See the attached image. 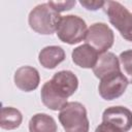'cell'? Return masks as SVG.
Segmentation results:
<instances>
[{"instance_id":"1","label":"cell","mask_w":132,"mask_h":132,"mask_svg":"<svg viewBox=\"0 0 132 132\" xmlns=\"http://www.w3.org/2000/svg\"><path fill=\"white\" fill-rule=\"evenodd\" d=\"M61 15L48 3L36 5L29 13L28 23L30 28L41 35H52L57 31Z\"/></svg>"},{"instance_id":"2","label":"cell","mask_w":132,"mask_h":132,"mask_svg":"<svg viewBox=\"0 0 132 132\" xmlns=\"http://www.w3.org/2000/svg\"><path fill=\"white\" fill-rule=\"evenodd\" d=\"M58 118L65 132H89L87 109L80 102H67L61 108Z\"/></svg>"},{"instance_id":"3","label":"cell","mask_w":132,"mask_h":132,"mask_svg":"<svg viewBox=\"0 0 132 132\" xmlns=\"http://www.w3.org/2000/svg\"><path fill=\"white\" fill-rule=\"evenodd\" d=\"M87 24L78 15L67 14L61 18L56 34L58 38L68 44H76L82 41L87 34Z\"/></svg>"},{"instance_id":"4","label":"cell","mask_w":132,"mask_h":132,"mask_svg":"<svg viewBox=\"0 0 132 132\" xmlns=\"http://www.w3.org/2000/svg\"><path fill=\"white\" fill-rule=\"evenodd\" d=\"M110 24L120 32L121 36L132 42V13L118 1H105L103 6Z\"/></svg>"},{"instance_id":"5","label":"cell","mask_w":132,"mask_h":132,"mask_svg":"<svg viewBox=\"0 0 132 132\" xmlns=\"http://www.w3.org/2000/svg\"><path fill=\"white\" fill-rule=\"evenodd\" d=\"M85 41L102 55L113 45L114 34L105 23H94L88 28Z\"/></svg>"},{"instance_id":"6","label":"cell","mask_w":132,"mask_h":132,"mask_svg":"<svg viewBox=\"0 0 132 132\" xmlns=\"http://www.w3.org/2000/svg\"><path fill=\"white\" fill-rule=\"evenodd\" d=\"M128 85L127 78L122 71H119L102 77L98 86V92L102 99L110 101L121 97L125 93Z\"/></svg>"},{"instance_id":"7","label":"cell","mask_w":132,"mask_h":132,"mask_svg":"<svg viewBox=\"0 0 132 132\" xmlns=\"http://www.w3.org/2000/svg\"><path fill=\"white\" fill-rule=\"evenodd\" d=\"M102 122L109 123L122 132H128L132 128V111L125 106H110L102 113Z\"/></svg>"},{"instance_id":"8","label":"cell","mask_w":132,"mask_h":132,"mask_svg":"<svg viewBox=\"0 0 132 132\" xmlns=\"http://www.w3.org/2000/svg\"><path fill=\"white\" fill-rule=\"evenodd\" d=\"M13 81L21 91L32 92L38 88L40 75L36 68L32 66H22L14 72Z\"/></svg>"},{"instance_id":"9","label":"cell","mask_w":132,"mask_h":132,"mask_svg":"<svg viewBox=\"0 0 132 132\" xmlns=\"http://www.w3.org/2000/svg\"><path fill=\"white\" fill-rule=\"evenodd\" d=\"M51 81L55 88L66 98L72 96L78 88V78L70 70H61L56 72L53 75Z\"/></svg>"},{"instance_id":"10","label":"cell","mask_w":132,"mask_h":132,"mask_svg":"<svg viewBox=\"0 0 132 132\" xmlns=\"http://www.w3.org/2000/svg\"><path fill=\"white\" fill-rule=\"evenodd\" d=\"M40 97L43 105L51 110H61V108L67 103V99L62 93H60L51 80H47L43 84Z\"/></svg>"},{"instance_id":"11","label":"cell","mask_w":132,"mask_h":132,"mask_svg":"<svg viewBox=\"0 0 132 132\" xmlns=\"http://www.w3.org/2000/svg\"><path fill=\"white\" fill-rule=\"evenodd\" d=\"M71 58L75 65L86 69H93L98 61L99 53L91 45L85 43L76 46L72 51Z\"/></svg>"},{"instance_id":"12","label":"cell","mask_w":132,"mask_h":132,"mask_svg":"<svg viewBox=\"0 0 132 132\" xmlns=\"http://www.w3.org/2000/svg\"><path fill=\"white\" fill-rule=\"evenodd\" d=\"M119 71H121L119 58L113 53L110 52L102 54L98 58V61L93 68V73L99 79H101L102 77L108 74Z\"/></svg>"},{"instance_id":"13","label":"cell","mask_w":132,"mask_h":132,"mask_svg":"<svg viewBox=\"0 0 132 132\" xmlns=\"http://www.w3.org/2000/svg\"><path fill=\"white\" fill-rule=\"evenodd\" d=\"M66 58L65 51L59 45H48L43 47L38 55V61L43 68L54 69Z\"/></svg>"},{"instance_id":"14","label":"cell","mask_w":132,"mask_h":132,"mask_svg":"<svg viewBox=\"0 0 132 132\" xmlns=\"http://www.w3.org/2000/svg\"><path fill=\"white\" fill-rule=\"evenodd\" d=\"M57 124L46 113H36L29 121V132H57Z\"/></svg>"},{"instance_id":"15","label":"cell","mask_w":132,"mask_h":132,"mask_svg":"<svg viewBox=\"0 0 132 132\" xmlns=\"http://www.w3.org/2000/svg\"><path fill=\"white\" fill-rule=\"evenodd\" d=\"M23 122L22 112L11 106H4L1 109L0 127L4 130H13L20 127Z\"/></svg>"},{"instance_id":"16","label":"cell","mask_w":132,"mask_h":132,"mask_svg":"<svg viewBox=\"0 0 132 132\" xmlns=\"http://www.w3.org/2000/svg\"><path fill=\"white\" fill-rule=\"evenodd\" d=\"M121 71L127 78L129 84H132V50L124 51L119 56Z\"/></svg>"},{"instance_id":"17","label":"cell","mask_w":132,"mask_h":132,"mask_svg":"<svg viewBox=\"0 0 132 132\" xmlns=\"http://www.w3.org/2000/svg\"><path fill=\"white\" fill-rule=\"evenodd\" d=\"M57 12H63L66 10H70L75 4V0H67V1H50L47 2Z\"/></svg>"},{"instance_id":"18","label":"cell","mask_w":132,"mask_h":132,"mask_svg":"<svg viewBox=\"0 0 132 132\" xmlns=\"http://www.w3.org/2000/svg\"><path fill=\"white\" fill-rule=\"evenodd\" d=\"M80 5L84 6L88 10H98L99 8H103L105 1L102 0H80Z\"/></svg>"},{"instance_id":"19","label":"cell","mask_w":132,"mask_h":132,"mask_svg":"<svg viewBox=\"0 0 132 132\" xmlns=\"http://www.w3.org/2000/svg\"><path fill=\"white\" fill-rule=\"evenodd\" d=\"M95 132H122V131L109 123L102 122L101 124H99L96 127Z\"/></svg>"}]
</instances>
